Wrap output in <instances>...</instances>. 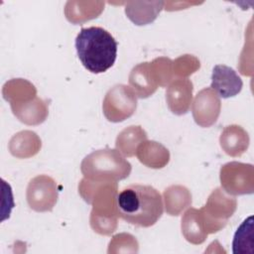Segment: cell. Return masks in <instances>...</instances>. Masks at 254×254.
<instances>
[{
	"mask_svg": "<svg viewBox=\"0 0 254 254\" xmlns=\"http://www.w3.org/2000/svg\"><path fill=\"white\" fill-rule=\"evenodd\" d=\"M116 210L117 214L128 223L150 227L163 214L162 196L151 186L131 185L116 195Z\"/></svg>",
	"mask_w": 254,
	"mask_h": 254,
	"instance_id": "6da1fadb",
	"label": "cell"
},
{
	"mask_svg": "<svg viewBox=\"0 0 254 254\" xmlns=\"http://www.w3.org/2000/svg\"><path fill=\"white\" fill-rule=\"evenodd\" d=\"M118 44L101 27L82 28L75 38V49L82 65L92 73H102L115 63Z\"/></svg>",
	"mask_w": 254,
	"mask_h": 254,
	"instance_id": "7a4b0ae2",
	"label": "cell"
},
{
	"mask_svg": "<svg viewBox=\"0 0 254 254\" xmlns=\"http://www.w3.org/2000/svg\"><path fill=\"white\" fill-rule=\"evenodd\" d=\"M85 178L100 182L119 181L127 178L131 165L116 150H98L86 156L81 163Z\"/></svg>",
	"mask_w": 254,
	"mask_h": 254,
	"instance_id": "3957f363",
	"label": "cell"
},
{
	"mask_svg": "<svg viewBox=\"0 0 254 254\" xmlns=\"http://www.w3.org/2000/svg\"><path fill=\"white\" fill-rule=\"evenodd\" d=\"M137 106L136 94L124 84H117L110 88L103 101V112L111 122H120L130 117Z\"/></svg>",
	"mask_w": 254,
	"mask_h": 254,
	"instance_id": "277c9868",
	"label": "cell"
},
{
	"mask_svg": "<svg viewBox=\"0 0 254 254\" xmlns=\"http://www.w3.org/2000/svg\"><path fill=\"white\" fill-rule=\"evenodd\" d=\"M55 182L47 176H39L30 181L27 189V200L36 211L52 210L57 201Z\"/></svg>",
	"mask_w": 254,
	"mask_h": 254,
	"instance_id": "5b68a950",
	"label": "cell"
},
{
	"mask_svg": "<svg viewBox=\"0 0 254 254\" xmlns=\"http://www.w3.org/2000/svg\"><path fill=\"white\" fill-rule=\"evenodd\" d=\"M219 110V98L211 88H204L196 94L192 105V114L198 125L202 127L210 126L218 117Z\"/></svg>",
	"mask_w": 254,
	"mask_h": 254,
	"instance_id": "8992f818",
	"label": "cell"
},
{
	"mask_svg": "<svg viewBox=\"0 0 254 254\" xmlns=\"http://www.w3.org/2000/svg\"><path fill=\"white\" fill-rule=\"evenodd\" d=\"M243 86L242 79L236 71L225 64H217L212 69L210 88L222 98L237 95Z\"/></svg>",
	"mask_w": 254,
	"mask_h": 254,
	"instance_id": "52a82bcc",
	"label": "cell"
},
{
	"mask_svg": "<svg viewBox=\"0 0 254 254\" xmlns=\"http://www.w3.org/2000/svg\"><path fill=\"white\" fill-rule=\"evenodd\" d=\"M153 65L149 63L135 66L129 76V82L136 96L146 98L152 95L160 84L158 74L152 69Z\"/></svg>",
	"mask_w": 254,
	"mask_h": 254,
	"instance_id": "ba28073f",
	"label": "cell"
},
{
	"mask_svg": "<svg viewBox=\"0 0 254 254\" xmlns=\"http://www.w3.org/2000/svg\"><path fill=\"white\" fill-rule=\"evenodd\" d=\"M192 83L189 79H178L167 90V102L173 113L181 115L188 112L191 101Z\"/></svg>",
	"mask_w": 254,
	"mask_h": 254,
	"instance_id": "9c48e42d",
	"label": "cell"
},
{
	"mask_svg": "<svg viewBox=\"0 0 254 254\" xmlns=\"http://www.w3.org/2000/svg\"><path fill=\"white\" fill-rule=\"evenodd\" d=\"M165 2H129L126 5L125 13L127 17L136 25H146L153 22L160 11L163 9Z\"/></svg>",
	"mask_w": 254,
	"mask_h": 254,
	"instance_id": "30bf717a",
	"label": "cell"
},
{
	"mask_svg": "<svg viewBox=\"0 0 254 254\" xmlns=\"http://www.w3.org/2000/svg\"><path fill=\"white\" fill-rule=\"evenodd\" d=\"M182 229L186 239L191 243H202L207 236L203 229L200 212L196 209H189L182 219Z\"/></svg>",
	"mask_w": 254,
	"mask_h": 254,
	"instance_id": "8fae6325",
	"label": "cell"
},
{
	"mask_svg": "<svg viewBox=\"0 0 254 254\" xmlns=\"http://www.w3.org/2000/svg\"><path fill=\"white\" fill-rule=\"evenodd\" d=\"M233 253L245 254L254 253V233H253V216L250 215L237 228L233 243Z\"/></svg>",
	"mask_w": 254,
	"mask_h": 254,
	"instance_id": "7c38bea8",
	"label": "cell"
}]
</instances>
